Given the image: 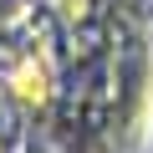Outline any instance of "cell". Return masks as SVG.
Wrapping results in <instances>:
<instances>
[{
    "instance_id": "obj_1",
    "label": "cell",
    "mask_w": 153,
    "mask_h": 153,
    "mask_svg": "<svg viewBox=\"0 0 153 153\" xmlns=\"http://www.w3.org/2000/svg\"><path fill=\"white\" fill-rule=\"evenodd\" d=\"M10 92H16L21 102H46V92H51V76H46V66H41L36 56H26V61L10 71Z\"/></svg>"
}]
</instances>
